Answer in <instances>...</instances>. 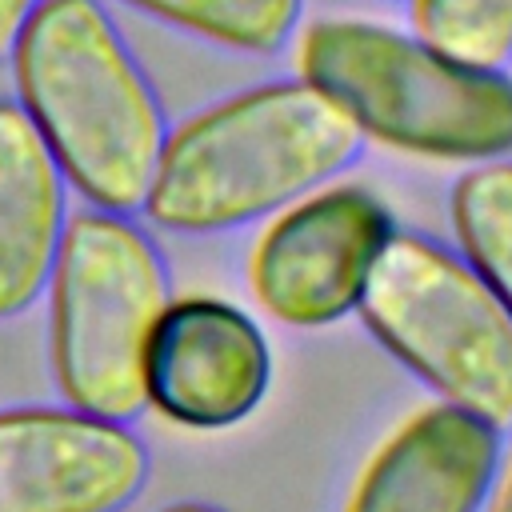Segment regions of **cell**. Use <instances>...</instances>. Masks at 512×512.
I'll return each mask as SVG.
<instances>
[{
    "mask_svg": "<svg viewBox=\"0 0 512 512\" xmlns=\"http://www.w3.org/2000/svg\"><path fill=\"white\" fill-rule=\"evenodd\" d=\"M364 148L348 112L304 76L244 88L168 128L144 212L180 236L252 224L344 172Z\"/></svg>",
    "mask_w": 512,
    "mask_h": 512,
    "instance_id": "obj_1",
    "label": "cell"
},
{
    "mask_svg": "<svg viewBox=\"0 0 512 512\" xmlns=\"http://www.w3.org/2000/svg\"><path fill=\"white\" fill-rule=\"evenodd\" d=\"M20 108L68 188L92 208L140 212L168 120L152 80L100 0H40L12 52Z\"/></svg>",
    "mask_w": 512,
    "mask_h": 512,
    "instance_id": "obj_2",
    "label": "cell"
},
{
    "mask_svg": "<svg viewBox=\"0 0 512 512\" xmlns=\"http://www.w3.org/2000/svg\"><path fill=\"white\" fill-rule=\"evenodd\" d=\"M296 64L364 140L428 160L512 156V76L460 64L412 32L328 16L300 32Z\"/></svg>",
    "mask_w": 512,
    "mask_h": 512,
    "instance_id": "obj_3",
    "label": "cell"
},
{
    "mask_svg": "<svg viewBox=\"0 0 512 512\" xmlns=\"http://www.w3.org/2000/svg\"><path fill=\"white\" fill-rule=\"evenodd\" d=\"M172 304V284L152 236L124 212L68 216L48 276V352L64 404L136 420L152 332Z\"/></svg>",
    "mask_w": 512,
    "mask_h": 512,
    "instance_id": "obj_4",
    "label": "cell"
},
{
    "mask_svg": "<svg viewBox=\"0 0 512 512\" xmlns=\"http://www.w3.org/2000/svg\"><path fill=\"white\" fill-rule=\"evenodd\" d=\"M364 328L444 404L512 428V312L464 252L392 232L356 304Z\"/></svg>",
    "mask_w": 512,
    "mask_h": 512,
    "instance_id": "obj_5",
    "label": "cell"
},
{
    "mask_svg": "<svg viewBox=\"0 0 512 512\" xmlns=\"http://www.w3.org/2000/svg\"><path fill=\"white\" fill-rule=\"evenodd\" d=\"M392 232V212L376 192L360 184L312 188L264 224L248 256V288L288 328L336 324L356 312Z\"/></svg>",
    "mask_w": 512,
    "mask_h": 512,
    "instance_id": "obj_6",
    "label": "cell"
},
{
    "mask_svg": "<svg viewBox=\"0 0 512 512\" xmlns=\"http://www.w3.org/2000/svg\"><path fill=\"white\" fill-rule=\"evenodd\" d=\"M148 484V448L124 420L0 408V512H124Z\"/></svg>",
    "mask_w": 512,
    "mask_h": 512,
    "instance_id": "obj_7",
    "label": "cell"
},
{
    "mask_svg": "<svg viewBox=\"0 0 512 512\" xmlns=\"http://www.w3.org/2000/svg\"><path fill=\"white\" fill-rule=\"evenodd\" d=\"M272 384L260 324L216 296L172 300L144 360V400L168 424L220 432L248 420Z\"/></svg>",
    "mask_w": 512,
    "mask_h": 512,
    "instance_id": "obj_8",
    "label": "cell"
},
{
    "mask_svg": "<svg viewBox=\"0 0 512 512\" xmlns=\"http://www.w3.org/2000/svg\"><path fill=\"white\" fill-rule=\"evenodd\" d=\"M496 460L500 428L440 400L372 452L344 512H480Z\"/></svg>",
    "mask_w": 512,
    "mask_h": 512,
    "instance_id": "obj_9",
    "label": "cell"
},
{
    "mask_svg": "<svg viewBox=\"0 0 512 512\" xmlns=\"http://www.w3.org/2000/svg\"><path fill=\"white\" fill-rule=\"evenodd\" d=\"M68 224V180L16 100H0V320L48 288Z\"/></svg>",
    "mask_w": 512,
    "mask_h": 512,
    "instance_id": "obj_10",
    "label": "cell"
},
{
    "mask_svg": "<svg viewBox=\"0 0 512 512\" xmlns=\"http://www.w3.org/2000/svg\"><path fill=\"white\" fill-rule=\"evenodd\" d=\"M452 228L468 264L512 312V160H480L452 188Z\"/></svg>",
    "mask_w": 512,
    "mask_h": 512,
    "instance_id": "obj_11",
    "label": "cell"
},
{
    "mask_svg": "<svg viewBox=\"0 0 512 512\" xmlns=\"http://www.w3.org/2000/svg\"><path fill=\"white\" fill-rule=\"evenodd\" d=\"M128 8L192 32L208 44L272 56L300 24L304 0H124Z\"/></svg>",
    "mask_w": 512,
    "mask_h": 512,
    "instance_id": "obj_12",
    "label": "cell"
},
{
    "mask_svg": "<svg viewBox=\"0 0 512 512\" xmlns=\"http://www.w3.org/2000/svg\"><path fill=\"white\" fill-rule=\"evenodd\" d=\"M412 36L436 52L504 72L512 64V0H408Z\"/></svg>",
    "mask_w": 512,
    "mask_h": 512,
    "instance_id": "obj_13",
    "label": "cell"
},
{
    "mask_svg": "<svg viewBox=\"0 0 512 512\" xmlns=\"http://www.w3.org/2000/svg\"><path fill=\"white\" fill-rule=\"evenodd\" d=\"M36 4L40 0H0V60H8V52H12V44H16L24 20L32 16Z\"/></svg>",
    "mask_w": 512,
    "mask_h": 512,
    "instance_id": "obj_14",
    "label": "cell"
},
{
    "mask_svg": "<svg viewBox=\"0 0 512 512\" xmlns=\"http://www.w3.org/2000/svg\"><path fill=\"white\" fill-rule=\"evenodd\" d=\"M480 512H512V448L508 452L500 448V460H496V472H492Z\"/></svg>",
    "mask_w": 512,
    "mask_h": 512,
    "instance_id": "obj_15",
    "label": "cell"
},
{
    "mask_svg": "<svg viewBox=\"0 0 512 512\" xmlns=\"http://www.w3.org/2000/svg\"><path fill=\"white\" fill-rule=\"evenodd\" d=\"M160 512H220V508L200 504V500H176V504H168V508H160Z\"/></svg>",
    "mask_w": 512,
    "mask_h": 512,
    "instance_id": "obj_16",
    "label": "cell"
}]
</instances>
